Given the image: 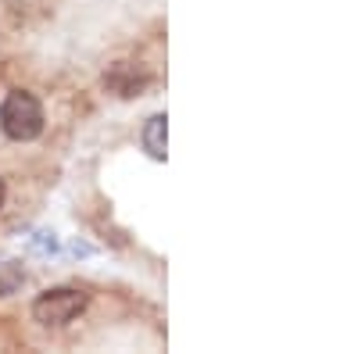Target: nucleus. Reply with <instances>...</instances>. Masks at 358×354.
<instances>
[{
  "instance_id": "nucleus-2",
  "label": "nucleus",
  "mask_w": 358,
  "mask_h": 354,
  "mask_svg": "<svg viewBox=\"0 0 358 354\" xmlns=\"http://www.w3.org/2000/svg\"><path fill=\"white\" fill-rule=\"evenodd\" d=\"M86 308V293L83 290H47L36 297L33 304V318L40 322V326H69L72 318H79Z\"/></svg>"
},
{
  "instance_id": "nucleus-5",
  "label": "nucleus",
  "mask_w": 358,
  "mask_h": 354,
  "mask_svg": "<svg viewBox=\"0 0 358 354\" xmlns=\"http://www.w3.org/2000/svg\"><path fill=\"white\" fill-rule=\"evenodd\" d=\"M22 283H25V269H22V265L18 261H0V297L15 293Z\"/></svg>"
},
{
  "instance_id": "nucleus-6",
  "label": "nucleus",
  "mask_w": 358,
  "mask_h": 354,
  "mask_svg": "<svg viewBox=\"0 0 358 354\" xmlns=\"http://www.w3.org/2000/svg\"><path fill=\"white\" fill-rule=\"evenodd\" d=\"M4 197H8V190H4V179H0V208H4Z\"/></svg>"
},
{
  "instance_id": "nucleus-1",
  "label": "nucleus",
  "mask_w": 358,
  "mask_h": 354,
  "mask_svg": "<svg viewBox=\"0 0 358 354\" xmlns=\"http://www.w3.org/2000/svg\"><path fill=\"white\" fill-rule=\"evenodd\" d=\"M0 129L4 136L18 140V143H29L43 133V104L36 101V94L29 90H11L0 104Z\"/></svg>"
},
{
  "instance_id": "nucleus-4",
  "label": "nucleus",
  "mask_w": 358,
  "mask_h": 354,
  "mask_svg": "<svg viewBox=\"0 0 358 354\" xmlns=\"http://www.w3.org/2000/svg\"><path fill=\"white\" fill-rule=\"evenodd\" d=\"M143 151L151 154V158H165V115H155V118H147V126H143Z\"/></svg>"
},
{
  "instance_id": "nucleus-3",
  "label": "nucleus",
  "mask_w": 358,
  "mask_h": 354,
  "mask_svg": "<svg viewBox=\"0 0 358 354\" xmlns=\"http://www.w3.org/2000/svg\"><path fill=\"white\" fill-rule=\"evenodd\" d=\"M104 86H108L111 94H118V97H136L143 86H147V75L136 72L129 61H118V65L104 75Z\"/></svg>"
}]
</instances>
